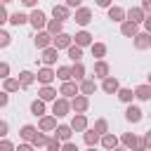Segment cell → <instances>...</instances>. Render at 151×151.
<instances>
[{
	"label": "cell",
	"mask_w": 151,
	"mask_h": 151,
	"mask_svg": "<svg viewBox=\"0 0 151 151\" xmlns=\"http://www.w3.org/2000/svg\"><path fill=\"white\" fill-rule=\"evenodd\" d=\"M7 19H9V17H7V12H5V7L0 5V26H2V24H5Z\"/></svg>",
	"instance_id": "cell-48"
},
{
	"label": "cell",
	"mask_w": 151,
	"mask_h": 151,
	"mask_svg": "<svg viewBox=\"0 0 151 151\" xmlns=\"http://www.w3.org/2000/svg\"><path fill=\"white\" fill-rule=\"evenodd\" d=\"M125 118H127L130 123H139V120H142V109H139V106H132V104H130V106L125 109Z\"/></svg>",
	"instance_id": "cell-11"
},
{
	"label": "cell",
	"mask_w": 151,
	"mask_h": 151,
	"mask_svg": "<svg viewBox=\"0 0 151 151\" xmlns=\"http://www.w3.org/2000/svg\"><path fill=\"white\" fill-rule=\"evenodd\" d=\"M28 24L38 31V28H42V26H47V19H45V14L40 12V9H33L31 12V17H28Z\"/></svg>",
	"instance_id": "cell-2"
},
{
	"label": "cell",
	"mask_w": 151,
	"mask_h": 151,
	"mask_svg": "<svg viewBox=\"0 0 151 151\" xmlns=\"http://www.w3.org/2000/svg\"><path fill=\"white\" fill-rule=\"evenodd\" d=\"M68 127L76 130V132H85V130H87V118H85V113H76Z\"/></svg>",
	"instance_id": "cell-5"
},
{
	"label": "cell",
	"mask_w": 151,
	"mask_h": 151,
	"mask_svg": "<svg viewBox=\"0 0 151 151\" xmlns=\"http://www.w3.org/2000/svg\"><path fill=\"white\" fill-rule=\"evenodd\" d=\"M134 97H137V99H142V101L151 99V85L146 83V85H139V87H134Z\"/></svg>",
	"instance_id": "cell-17"
},
{
	"label": "cell",
	"mask_w": 151,
	"mask_h": 151,
	"mask_svg": "<svg viewBox=\"0 0 151 151\" xmlns=\"http://www.w3.org/2000/svg\"><path fill=\"white\" fill-rule=\"evenodd\" d=\"M144 28H146V33H151V14L144 17Z\"/></svg>",
	"instance_id": "cell-47"
},
{
	"label": "cell",
	"mask_w": 151,
	"mask_h": 151,
	"mask_svg": "<svg viewBox=\"0 0 151 151\" xmlns=\"http://www.w3.org/2000/svg\"><path fill=\"white\" fill-rule=\"evenodd\" d=\"M149 85H151V73H149Z\"/></svg>",
	"instance_id": "cell-57"
},
{
	"label": "cell",
	"mask_w": 151,
	"mask_h": 151,
	"mask_svg": "<svg viewBox=\"0 0 151 151\" xmlns=\"http://www.w3.org/2000/svg\"><path fill=\"white\" fill-rule=\"evenodd\" d=\"M47 139H50V137H45V134L35 132V137L31 139V144H33V146H47Z\"/></svg>",
	"instance_id": "cell-39"
},
{
	"label": "cell",
	"mask_w": 151,
	"mask_h": 151,
	"mask_svg": "<svg viewBox=\"0 0 151 151\" xmlns=\"http://www.w3.org/2000/svg\"><path fill=\"white\" fill-rule=\"evenodd\" d=\"M61 151H78V146H76V144H71V142H66V144L61 146Z\"/></svg>",
	"instance_id": "cell-49"
},
{
	"label": "cell",
	"mask_w": 151,
	"mask_h": 151,
	"mask_svg": "<svg viewBox=\"0 0 151 151\" xmlns=\"http://www.w3.org/2000/svg\"><path fill=\"white\" fill-rule=\"evenodd\" d=\"M87 106H90V101H87V97H85V94H76V97H73V101H71V109H73L76 113H85V111H87Z\"/></svg>",
	"instance_id": "cell-4"
},
{
	"label": "cell",
	"mask_w": 151,
	"mask_h": 151,
	"mask_svg": "<svg viewBox=\"0 0 151 151\" xmlns=\"http://www.w3.org/2000/svg\"><path fill=\"white\" fill-rule=\"evenodd\" d=\"M47 33L54 38V35H59V33H64V24L61 21H57V19H52V21H47Z\"/></svg>",
	"instance_id": "cell-18"
},
{
	"label": "cell",
	"mask_w": 151,
	"mask_h": 151,
	"mask_svg": "<svg viewBox=\"0 0 151 151\" xmlns=\"http://www.w3.org/2000/svg\"><path fill=\"white\" fill-rule=\"evenodd\" d=\"M97 142H99V134H97L94 130H85V144H87L90 149H94Z\"/></svg>",
	"instance_id": "cell-34"
},
{
	"label": "cell",
	"mask_w": 151,
	"mask_h": 151,
	"mask_svg": "<svg viewBox=\"0 0 151 151\" xmlns=\"http://www.w3.org/2000/svg\"><path fill=\"white\" fill-rule=\"evenodd\" d=\"M120 33L127 35V38H134V35H137V24H132V21H123V24H120Z\"/></svg>",
	"instance_id": "cell-19"
},
{
	"label": "cell",
	"mask_w": 151,
	"mask_h": 151,
	"mask_svg": "<svg viewBox=\"0 0 151 151\" xmlns=\"http://www.w3.org/2000/svg\"><path fill=\"white\" fill-rule=\"evenodd\" d=\"M0 151H14V144L9 139H0Z\"/></svg>",
	"instance_id": "cell-43"
},
{
	"label": "cell",
	"mask_w": 151,
	"mask_h": 151,
	"mask_svg": "<svg viewBox=\"0 0 151 151\" xmlns=\"http://www.w3.org/2000/svg\"><path fill=\"white\" fill-rule=\"evenodd\" d=\"M0 78L2 80L9 78V64H5V61H0Z\"/></svg>",
	"instance_id": "cell-42"
},
{
	"label": "cell",
	"mask_w": 151,
	"mask_h": 151,
	"mask_svg": "<svg viewBox=\"0 0 151 151\" xmlns=\"http://www.w3.org/2000/svg\"><path fill=\"white\" fill-rule=\"evenodd\" d=\"M101 90H104L106 94H116V92L120 90V83H118L116 78H111V76H109V78H104V83H101Z\"/></svg>",
	"instance_id": "cell-8"
},
{
	"label": "cell",
	"mask_w": 151,
	"mask_h": 151,
	"mask_svg": "<svg viewBox=\"0 0 151 151\" xmlns=\"http://www.w3.org/2000/svg\"><path fill=\"white\" fill-rule=\"evenodd\" d=\"M109 19L111 21H123L125 19V9L123 7H109Z\"/></svg>",
	"instance_id": "cell-24"
},
{
	"label": "cell",
	"mask_w": 151,
	"mask_h": 151,
	"mask_svg": "<svg viewBox=\"0 0 151 151\" xmlns=\"http://www.w3.org/2000/svg\"><path fill=\"white\" fill-rule=\"evenodd\" d=\"M90 21H92V12H90L87 7H78V9H76V24L87 26Z\"/></svg>",
	"instance_id": "cell-6"
},
{
	"label": "cell",
	"mask_w": 151,
	"mask_h": 151,
	"mask_svg": "<svg viewBox=\"0 0 151 151\" xmlns=\"http://www.w3.org/2000/svg\"><path fill=\"white\" fill-rule=\"evenodd\" d=\"M57 52H59V50H54V47H45V50H42V64H47V66L54 64V61H57Z\"/></svg>",
	"instance_id": "cell-20"
},
{
	"label": "cell",
	"mask_w": 151,
	"mask_h": 151,
	"mask_svg": "<svg viewBox=\"0 0 151 151\" xmlns=\"http://www.w3.org/2000/svg\"><path fill=\"white\" fill-rule=\"evenodd\" d=\"M52 45V35L50 33H35V47H40V50H45V47H50Z\"/></svg>",
	"instance_id": "cell-13"
},
{
	"label": "cell",
	"mask_w": 151,
	"mask_h": 151,
	"mask_svg": "<svg viewBox=\"0 0 151 151\" xmlns=\"http://www.w3.org/2000/svg\"><path fill=\"white\" fill-rule=\"evenodd\" d=\"M47 149H50V151H59V149H61L59 139H57V137H50V139H47Z\"/></svg>",
	"instance_id": "cell-41"
},
{
	"label": "cell",
	"mask_w": 151,
	"mask_h": 151,
	"mask_svg": "<svg viewBox=\"0 0 151 151\" xmlns=\"http://www.w3.org/2000/svg\"><path fill=\"white\" fill-rule=\"evenodd\" d=\"M97 90V85H94V80H90V78H85V80H80V92L87 97V94H92Z\"/></svg>",
	"instance_id": "cell-28"
},
{
	"label": "cell",
	"mask_w": 151,
	"mask_h": 151,
	"mask_svg": "<svg viewBox=\"0 0 151 151\" xmlns=\"http://www.w3.org/2000/svg\"><path fill=\"white\" fill-rule=\"evenodd\" d=\"M40 99H42V101H54V99H57V90L50 87V85H42V90H40Z\"/></svg>",
	"instance_id": "cell-21"
},
{
	"label": "cell",
	"mask_w": 151,
	"mask_h": 151,
	"mask_svg": "<svg viewBox=\"0 0 151 151\" xmlns=\"http://www.w3.org/2000/svg\"><path fill=\"white\" fill-rule=\"evenodd\" d=\"M54 132H57V139H59V142H68V139H71V134H73V130H71L68 125H57V130H54Z\"/></svg>",
	"instance_id": "cell-16"
},
{
	"label": "cell",
	"mask_w": 151,
	"mask_h": 151,
	"mask_svg": "<svg viewBox=\"0 0 151 151\" xmlns=\"http://www.w3.org/2000/svg\"><path fill=\"white\" fill-rule=\"evenodd\" d=\"M47 151H50V149H47Z\"/></svg>",
	"instance_id": "cell-60"
},
{
	"label": "cell",
	"mask_w": 151,
	"mask_h": 151,
	"mask_svg": "<svg viewBox=\"0 0 151 151\" xmlns=\"http://www.w3.org/2000/svg\"><path fill=\"white\" fill-rule=\"evenodd\" d=\"M83 0H66V7H80Z\"/></svg>",
	"instance_id": "cell-52"
},
{
	"label": "cell",
	"mask_w": 151,
	"mask_h": 151,
	"mask_svg": "<svg viewBox=\"0 0 151 151\" xmlns=\"http://www.w3.org/2000/svg\"><path fill=\"white\" fill-rule=\"evenodd\" d=\"M40 130H42V132L57 130V118H54V116H42V118H40Z\"/></svg>",
	"instance_id": "cell-12"
},
{
	"label": "cell",
	"mask_w": 151,
	"mask_h": 151,
	"mask_svg": "<svg viewBox=\"0 0 151 151\" xmlns=\"http://www.w3.org/2000/svg\"><path fill=\"white\" fill-rule=\"evenodd\" d=\"M68 57L73 59V64H76V61H80V57H83V47H78V45H71V47H68Z\"/></svg>",
	"instance_id": "cell-36"
},
{
	"label": "cell",
	"mask_w": 151,
	"mask_h": 151,
	"mask_svg": "<svg viewBox=\"0 0 151 151\" xmlns=\"http://www.w3.org/2000/svg\"><path fill=\"white\" fill-rule=\"evenodd\" d=\"M31 113H33V116H42V113H45V101H42V99L31 101Z\"/></svg>",
	"instance_id": "cell-33"
},
{
	"label": "cell",
	"mask_w": 151,
	"mask_h": 151,
	"mask_svg": "<svg viewBox=\"0 0 151 151\" xmlns=\"http://www.w3.org/2000/svg\"><path fill=\"white\" fill-rule=\"evenodd\" d=\"M59 94H64V99H66V97H76V94H78V85L68 80V83H64V85H61Z\"/></svg>",
	"instance_id": "cell-15"
},
{
	"label": "cell",
	"mask_w": 151,
	"mask_h": 151,
	"mask_svg": "<svg viewBox=\"0 0 151 151\" xmlns=\"http://www.w3.org/2000/svg\"><path fill=\"white\" fill-rule=\"evenodd\" d=\"M68 109H71V104L61 97V99H54V104H52V113H54V118H64L66 113H68Z\"/></svg>",
	"instance_id": "cell-1"
},
{
	"label": "cell",
	"mask_w": 151,
	"mask_h": 151,
	"mask_svg": "<svg viewBox=\"0 0 151 151\" xmlns=\"http://www.w3.org/2000/svg\"><path fill=\"white\" fill-rule=\"evenodd\" d=\"M54 76H57L59 80H64V83H68V80H71V66H59Z\"/></svg>",
	"instance_id": "cell-32"
},
{
	"label": "cell",
	"mask_w": 151,
	"mask_h": 151,
	"mask_svg": "<svg viewBox=\"0 0 151 151\" xmlns=\"http://www.w3.org/2000/svg\"><path fill=\"white\" fill-rule=\"evenodd\" d=\"M71 45H73V42H71V35H68V33H59V35L52 38V47H54V50H64V47L68 50Z\"/></svg>",
	"instance_id": "cell-3"
},
{
	"label": "cell",
	"mask_w": 151,
	"mask_h": 151,
	"mask_svg": "<svg viewBox=\"0 0 151 151\" xmlns=\"http://www.w3.org/2000/svg\"><path fill=\"white\" fill-rule=\"evenodd\" d=\"M35 132H38V130H35L33 125H24V127H21V132H19V137H21V139H26V142H31V139L35 137Z\"/></svg>",
	"instance_id": "cell-31"
},
{
	"label": "cell",
	"mask_w": 151,
	"mask_h": 151,
	"mask_svg": "<svg viewBox=\"0 0 151 151\" xmlns=\"http://www.w3.org/2000/svg\"><path fill=\"white\" fill-rule=\"evenodd\" d=\"M94 132H97V134H106V132H109V123H106L104 118H99V120L94 123Z\"/></svg>",
	"instance_id": "cell-38"
},
{
	"label": "cell",
	"mask_w": 151,
	"mask_h": 151,
	"mask_svg": "<svg viewBox=\"0 0 151 151\" xmlns=\"http://www.w3.org/2000/svg\"><path fill=\"white\" fill-rule=\"evenodd\" d=\"M76 45H78V47L92 45V35H90L87 31H80V33H76Z\"/></svg>",
	"instance_id": "cell-22"
},
{
	"label": "cell",
	"mask_w": 151,
	"mask_h": 151,
	"mask_svg": "<svg viewBox=\"0 0 151 151\" xmlns=\"http://www.w3.org/2000/svg\"><path fill=\"white\" fill-rule=\"evenodd\" d=\"M104 54H106V45H104V42H92V57L101 59Z\"/></svg>",
	"instance_id": "cell-35"
},
{
	"label": "cell",
	"mask_w": 151,
	"mask_h": 151,
	"mask_svg": "<svg viewBox=\"0 0 151 151\" xmlns=\"http://www.w3.org/2000/svg\"><path fill=\"white\" fill-rule=\"evenodd\" d=\"M144 146H146V149H151V130L144 134Z\"/></svg>",
	"instance_id": "cell-50"
},
{
	"label": "cell",
	"mask_w": 151,
	"mask_h": 151,
	"mask_svg": "<svg viewBox=\"0 0 151 151\" xmlns=\"http://www.w3.org/2000/svg\"><path fill=\"white\" fill-rule=\"evenodd\" d=\"M90 151H94V149H90Z\"/></svg>",
	"instance_id": "cell-59"
},
{
	"label": "cell",
	"mask_w": 151,
	"mask_h": 151,
	"mask_svg": "<svg viewBox=\"0 0 151 151\" xmlns=\"http://www.w3.org/2000/svg\"><path fill=\"white\" fill-rule=\"evenodd\" d=\"M38 80H40L42 85H50V83L54 80V71H52V68H47V66H45V68H40V71H38Z\"/></svg>",
	"instance_id": "cell-14"
},
{
	"label": "cell",
	"mask_w": 151,
	"mask_h": 151,
	"mask_svg": "<svg viewBox=\"0 0 151 151\" xmlns=\"http://www.w3.org/2000/svg\"><path fill=\"white\" fill-rule=\"evenodd\" d=\"M21 85H19V80L17 78H5V92H17Z\"/></svg>",
	"instance_id": "cell-37"
},
{
	"label": "cell",
	"mask_w": 151,
	"mask_h": 151,
	"mask_svg": "<svg viewBox=\"0 0 151 151\" xmlns=\"http://www.w3.org/2000/svg\"><path fill=\"white\" fill-rule=\"evenodd\" d=\"M7 45H9V33L0 28V47H7Z\"/></svg>",
	"instance_id": "cell-44"
},
{
	"label": "cell",
	"mask_w": 151,
	"mask_h": 151,
	"mask_svg": "<svg viewBox=\"0 0 151 151\" xmlns=\"http://www.w3.org/2000/svg\"><path fill=\"white\" fill-rule=\"evenodd\" d=\"M2 2H12V0H2Z\"/></svg>",
	"instance_id": "cell-58"
},
{
	"label": "cell",
	"mask_w": 151,
	"mask_h": 151,
	"mask_svg": "<svg viewBox=\"0 0 151 151\" xmlns=\"http://www.w3.org/2000/svg\"><path fill=\"white\" fill-rule=\"evenodd\" d=\"M35 2L38 0H21V5H26V7H35Z\"/></svg>",
	"instance_id": "cell-54"
},
{
	"label": "cell",
	"mask_w": 151,
	"mask_h": 151,
	"mask_svg": "<svg viewBox=\"0 0 151 151\" xmlns=\"http://www.w3.org/2000/svg\"><path fill=\"white\" fill-rule=\"evenodd\" d=\"M99 7H111V0H97Z\"/></svg>",
	"instance_id": "cell-55"
},
{
	"label": "cell",
	"mask_w": 151,
	"mask_h": 151,
	"mask_svg": "<svg viewBox=\"0 0 151 151\" xmlns=\"http://www.w3.org/2000/svg\"><path fill=\"white\" fill-rule=\"evenodd\" d=\"M116 94H118V99H120V101H125V104H130V101H132V97H134V92H132L130 87H120Z\"/></svg>",
	"instance_id": "cell-30"
},
{
	"label": "cell",
	"mask_w": 151,
	"mask_h": 151,
	"mask_svg": "<svg viewBox=\"0 0 151 151\" xmlns=\"http://www.w3.org/2000/svg\"><path fill=\"white\" fill-rule=\"evenodd\" d=\"M113 151H125V149H120V146H116V149H113Z\"/></svg>",
	"instance_id": "cell-56"
},
{
	"label": "cell",
	"mask_w": 151,
	"mask_h": 151,
	"mask_svg": "<svg viewBox=\"0 0 151 151\" xmlns=\"http://www.w3.org/2000/svg\"><path fill=\"white\" fill-rule=\"evenodd\" d=\"M123 144H125V146H132V149H134V146H137V137L127 132V134H123Z\"/></svg>",
	"instance_id": "cell-40"
},
{
	"label": "cell",
	"mask_w": 151,
	"mask_h": 151,
	"mask_svg": "<svg viewBox=\"0 0 151 151\" xmlns=\"http://www.w3.org/2000/svg\"><path fill=\"white\" fill-rule=\"evenodd\" d=\"M7 130H9V125L5 123V120H0V137L5 139V134H7Z\"/></svg>",
	"instance_id": "cell-45"
},
{
	"label": "cell",
	"mask_w": 151,
	"mask_h": 151,
	"mask_svg": "<svg viewBox=\"0 0 151 151\" xmlns=\"http://www.w3.org/2000/svg\"><path fill=\"white\" fill-rule=\"evenodd\" d=\"M134 47H137V50L151 47V33H137V35H134Z\"/></svg>",
	"instance_id": "cell-10"
},
{
	"label": "cell",
	"mask_w": 151,
	"mask_h": 151,
	"mask_svg": "<svg viewBox=\"0 0 151 151\" xmlns=\"http://www.w3.org/2000/svg\"><path fill=\"white\" fill-rule=\"evenodd\" d=\"M7 21H12L14 26H24V24H28V17H26L24 12H14V14H9Z\"/></svg>",
	"instance_id": "cell-25"
},
{
	"label": "cell",
	"mask_w": 151,
	"mask_h": 151,
	"mask_svg": "<svg viewBox=\"0 0 151 151\" xmlns=\"http://www.w3.org/2000/svg\"><path fill=\"white\" fill-rule=\"evenodd\" d=\"M52 17H54L57 21H61V24H64L71 14H68V7H66V5H54V7H52Z\"/></svg>",
	"instance_id": "cell-9"
},
{
	"label": "cell",
	"mask_w": 151,
	"mask_h": 151,
	"mask_svg": "<svg viewBox=\"0 0 151 151\" xmlns=\"http://www.w3.org/2000/svg\"><path fill=\"white\" fill-rule=\"evenodd\" d=\"M142 9L144 12H151V0H142Z\"/></svg>",
	"instance_id": "cell-51"
},
{
	"label": "cell",
	"mask_w": 151,
	"mask_h": 151,
	"mask_svg": "<svg viewBox=\"0 0 151 151\" xmlns=\"http://www.w3.org/2000/svg\"><path fill=\"white\" fill-rule=\"evenodd\" d=\"M101 146H104V149H116V146H118V137H116V134H109V132L101 134Z\"/></svg>",
	"instance_id": "cell-23"
},
{
	"label": "cell",
	"mask_w": 151,
	"mask_h": 151,
	"mask_svg": "<svg viewBox=\"0 0 151 151\" xmlns=\"http://www.w3.org/2000/svg\"><path fill=\"white\" fill-rule=\"evenodd\" d=\"M7 101H9V99H7V94H5V92H0V106H7Z\"/></svg>",
	"instance_id": "cell-53"
},
{
	"label": "cell",
	"mask_w": 151,
	"mask_h": 151,
	"mask_svg": "<svg viewBox=\"0 0 151 151\" xmlns=\"http://www.w3.org/2000/svg\"><path fill=\"white\" fill-rule=\"evenodd\" d=\"M17 80H19V85H21V87H28V85H31V83L35 80V76H33L31 71H21Z\"/></svg>",
	"instance_id": "cell-27"
},
{
	"label": "cell",
	"mask_w": 151,
	"mask_h": 151,
	"mask_svg": "<svg viewBox=\"0 0 151 151\" xmlns=\"http://www.w3.org/2000/svg\"><path fill=\"white\" fill-rule=\"evenodd\" d=\"M94 76L109 78V64H106V61H97V64H94Z\"/></svg>",
	"instance_id": "cell-29"
},
{
	"label": "cell",
	"mask_w": 151,
	"mask_h": 151,
	"mask_svg": "<svg viewBox=\"0 0 151 151\" xmlns=\"http://www.w3.org/2000/svg\"><path fill=\"white\" fill-rule=\"evenodd\" d=\"M125 17H127V21H132V24H139V21H144V9L142 7H130L127 12H125Z\"/></svg>",
	"instance_id": "cell-7"
},
{
	"label": "cell",
	"mask_w": 151,
	"mask_h": 151,
	"mask_svg": "<svg viewBox=\"0 0 151 151\" xmlns=\"http://www.w3.org/2000/svg\"><path fill=\"white\" fill-rule=\"evenodd\" d=\"M71 78H76V80H83V78H85V66H83L80 61H76V64L71 66Z\"/></svg>",
	"instance_id": "cell-26"
},
{
	"label": "cell",
	"mask_w": 151,
	"mask_h": 151,
	"mask_svg": "<svg viewBox=\"0 0 151 151\" xmlns=\"http://www.w3.org/2000/svg\"><path fill=\"white\" fill-rule=\"evenodd\" d=\"M14 151H33V144H19Z\"/></svg>",
	"instance_id": "cell-46"
},
{
	"label": "cell",
	"mask_w": 151,
	"mask_h": 151,
	"mask_svg": "<svg viewBox=\"0 0 151 151\" xmlns=\"http://www.w3.org/2000/svg\"><path fill=\"white\" fill-rule=\"evenodd\" d=\"M149 151H151V149H149Z\"/></svg>",
	"instance_id": "cell-61"
}]
</instances>
